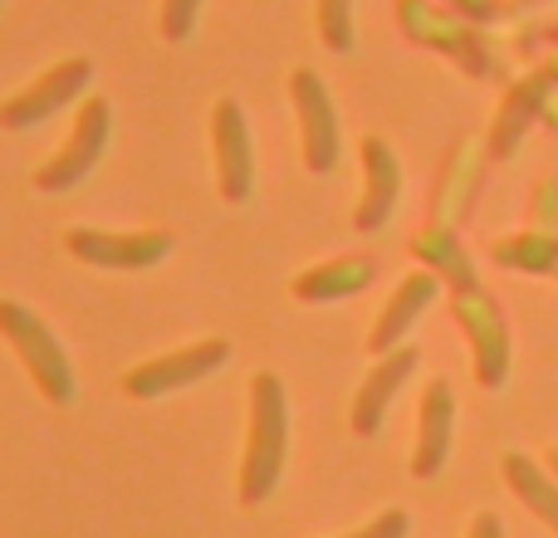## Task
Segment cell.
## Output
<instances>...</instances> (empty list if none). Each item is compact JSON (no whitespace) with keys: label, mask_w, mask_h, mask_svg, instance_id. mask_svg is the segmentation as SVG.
I'll return each instance as SVG.
<instances>
[{"label":"cell","mask_w":558,"mask_h":538,"mask_svg":"<svg viewBox=\"0 0 558 538\" xmlns=\"http://www.w3.org/2000/svg\"><path fill=\"white\" fill-rule=\"evenodd\" d=\"M289 455V396L275 372L251 377V426L241 455V504H265L279 490Z\"/></svg>","instance_id":"6da1fadb"},{"label":"cell","mask_w":558,"mask_h":538,"mask_svg":"<svg viewBox=\"0 0 558 538\" xmlns=\"http://www.w3.org/2000/svg\"><path fill=\"white\" fill-rule=\"evenodd\" d=\"M0 338L10 343V353L25 367L29 387H35L49 406H74V396H78L74 363H69L64 343L54 338V328H49L35 308L20 304V298H0Z\"/></svg>","instance_id":"7a4b0ae2"},{"label":"cell","mask_w":558,"mask_h":538,"mask_svg":"<svg viewBox=\"0 0 558 538\" xmlns=\"http://www.w3.org/2000/svg\"><path fill=\"white\" fill-rule=\"evenodd\" d=\"M397 25H402V35L412 39V45L436 49V54L451 59L461 74L490 78L495 54H490V45H485L481 25L461 20L456 10H446L441 0H397Z\"/></svg>","instance_id":"3957f363"},{"label":"cell","mask_w":558,"mask_h":538,"mask_svg":"<svg viewBox=\"0 0 558 538\" xmlns=\"http://www.w3.org/2000/svg\"><path fill=\"white\" fill-rule=\"evenodd\" d=\"M108 143H113V103L104 94H88L84 103L74 108V123H69V137L59 143V152L49 157L35 172V192L45 196H64L104 162Z\"/></svg>","instance_id":"277c9868"},{"label":"cell","mask_w":558,"mask_h":538,"mask_svg":"<svg viewBox=\"0 0 558 538\" xmlns=\"http://www.w3.org/2000/svg\"><path fill=\"white\" fill-rule=\"evenodd\" d=\"M451 314L461 323L465 343H471V367H475V382L485 392H500L510 382V363H514V347H510V323H505L500 304L485 284L475 289H451Z\"/></svg>","instance_id":"5b68a950"},{"label":"cell","mask_w":558,"mask_h":538,"mask_svg":"<svg viewBox=\"0 0 558 538\" xmlns=\"http://www.w3.org/2000/svg\"><path fill=\"white\" fill-rule=\"evenodd\" d=\"M289 103H294L304 172H314V176L338 172V162H343V123H338V108H333V94H328L324 74L299 64L294 74H289Z\"/></svg>","instance_id":"8992f818"},{"label":"cell","mask_w":558,"mask_h":538,"mask_svg":"<svg viewBox=\"0 0 558 538\" xmlns=\"http://www.w3.org/2000/svg\"><path fill=\"white\" fill-rule=\"evenodd\" d=\"M88 78H94V59L88 54H64L49 69H39L25 88L0 103V127L5 133H29V127L49 123L54 113H64L69 103H84L88 98Z\"/></svg>","instance_id":"52a82bcc"},{"label":"cell","mask_w":558,"mask_h":538,"mask_svg":"<svg viewBox=\"0 0 558 538\" xmlns=\"http://www.w3.org/2000/svg\"><path fill=\"white\" fill-rule=\"evenodd\" d=\"M231 363V343L226 338H196L186 347H172L162 357H147V363L128 367L123 372V392L133 402H162V396L182 392V387H196L206 377H216Z\"/></svg>","instance_id":"ba28073f"},{"label":"cell","mask_w":558,"mask_h":538,"mask_svg":"<svg viewBox=\"0 0 558 538\" xmlns=\"http://www.w3.org/2000/svg\"><path fill=\"white\" fill-rule=\"evenodd\" d=\"M64 250L88 269H113V274H137L157 269L177 250L167 231H104V225H69Z\"/></svg>","instance_id":"9c48e42d"},{"label":"cell","mask_w":558,"mask_h":538,"mask_svg":"<svg viewBox=\"0 0 558 538\" xmlns=\"http://www.w3.org/2000/svg\"><path fill=\"white\" fill-rule=\"evenodd\" d=\"M211 167H216V196L226 206H245L255 192V143L245 108L235 98L211 103Z\"/></svg>","instance_id":"30bf717a"},{"label":"cell","mask_w":558,"mask_h":538,"mask_svg":"<svg viewBox=\"0 0 558 538\" xmlns=\"http://www.w3.org/2000/svg\"><path fill=\"white\" fill-rule=\"evenodd\" d=\"M357 157H363V192H357V206H353V231L377 235L387 231V221L397 216V201H402V162H397L392 143L377 133L363 137Z\"/></svg>","instance_id":"8fae6325"},{"label":"cell","mask_w":558,"mask_h":538,"mask_svg":"<svg viewBox=\"0 0 558 538\" xmlns=\"http://www.w3.org/2000/svg\"><path fill=\"white\" fill-rule=\"evenodd\" d=\"M416 367H422V347H392V353H383L373 367H367L363 387H357L353 396V416H348V426H353V436H363V441H373L377 431H383L387 412H392L397 392H402L407 382L416 377Z\"/></svg>","instance_id":"7c38bea8"},{"label":"cell","mask_w":558,"mask_h":538,"mask_svg":"<svg viewBox=\"0 0 558 538\" xmlns=\"http://www.w3.org/2000/svg\"><path fill=\"white\" fill-rule=\"evenodd\" d=\"M456 445V392L446 377H432L422 387V406H416V445H412V475L416 480H436L451 461Z\"/></svg>","instance_id":"4fadbf2b"},{"label":"cell","mask_w":558,"mask_h":538,"mask_svg":"<svg viewBox=\"0 0 558 538\" xmlns=\"http://www.w3.org/2000/svg\"><path fill=\"white\" fill-rule=\"evenodd\" d=\"M436 294H441V274L412 269V274L392 289V298H387L383 314L373 318V328H367V353L383 357V353H392V347H402L407 333H412V328L422 323L426 308L436 304Z\"/></svg>","instance_id":"5bb4252c"},{"label":"cell","mask_w":558,"mask_h":538,"mask_svg":"<svg viewBox=\"0 0 558 538\" xmlns=\"http://www.w3.org/2000/svg\"><path fill=\"white\" fill-rule=\"evenodd\" d=\"M377 279V260L373 255H338V260H318L304 274L289 279V294L299 304H338V298H357L367 294Z\"/></svg>","instance_id":"9a60e30c"},{"label":"cell","mask_w":558,"mask_h":538,"mask_svg":"<svg viewBox=\"0 0 558 538\" xmlns=\"http://www.w3.org/2000/svg\"><path fill=\"white\" fill-rule=\"evenodd\" d=\"M544 94H549V74H530V78H520V84L505 94V103H500V113H495V123H490V137H485V147H490V157H514V147L524 143V133H530V123H534V113L544 108Z\"/></svg>","instance_id":"2e32d148"},{"label":"cell","mask_w":558,"mask_h":538,"mask_svg":"<svg viewBox=\"0 0 558 538\" xmlns=\"http://www.w3.org/2000/svg\"><path fill=\"white\" fill-rule=\"evenodd\" d=\"M412 260L422 269H432V274H441V284L451 289H475L481 284V274H475L471 255L461 250V241H456L451 225H426V231L412 235Z\"/></svg>","instance_id":"e0dca14e"},{"label":"cell","mask_w":558,"mask_h":538,"mask_svg":"<svg viewBox=\"0 0 558 538\" xmlns=\"http://www.w3.org/2000/svg\"><path fill=\"white\" fill-rule=\"evenodd\" d=\"M505 480H510V490L520 494L524 510L539 514V519L558 534V480H554V475L544 470L539 461H530V455L510 451V455H505Z\"/></svg>","instance_id":"ac0fdd59"},{"label":"cell","mask_w":558,"mask_h":538,"mask_svg":"<svg viewBox=\"0 0 558 538\" xmlns=\"http://www.w3.org/2000/svg\"><path fill=\"white\" fill-rule=\"evenodd\" d=\"M490 260L500 269H514V274L558 279V235H544V231L505 235V241L490 245Z\"/></svg>","instance_id":"d6986e66"},{"label":"cell","mask_w":558,"mask_h":538,"mask_svg":"<svg viewBox=\"0 0 558 538\" xmlns=\"http://www.w3.org/2000/svg\"><path fill=\"white\" fill-rule=\"evenodd\" d=\"M481 182V162H475V143H461L456 157L446 162V176H441V192H436V225H451L465 216L471 206V192Z\"/></svg>","instance_id":"ffe728a7"},{"label":"cell","mask_w":558,"mask_h":538,"mask_svg":"<svg viewBox=\"0 0 558 538\" xmlns=\"http://www.w3.org/2000/svg\"><path fill=\"white\" fill-rule=\"evenodd\" d=\"M357 0H314V29L328 54H353L357 49Z\"/></svg>","instance_id":"44dd1931"},{"label":"cell","mask_w":558,"mask_h":538,"mask_svg":"<svg viewBox=\"0 0 558 538\" xmlns=\"http://www.w3.org/2000/svg\"><path fill=\"white\" fill-rule=\"evenodd\" d=\"M202 5L206 0H162L157 5V29H162L167 45H186L202 25Z\"/></svg>","instance_id":"7402d4cb"},{"label":"cell","mask_w":558,"mask_h":538,"mask_svg":"<svg viewBox=\"0 0 558 538\" xmlns=\"http://www.w3.org/2000/svg\"><path fill=\"white\" fill-rule=\"evenodd\" d=\"M412 534V514L407 510H383L373 524H363V529L343 534V538H407Z\"/></svg>","instance_id":"603a6c76"},{"label":"cell","mask_w":558,"mask_h":538,"mask_svg":"<svg viewBox=\"0 0 558 538\" xmlns=\"http://www.w3.org/2000/svg\"><path fill=\"white\" fill-rule=\"evenodd\" d=\"M534 231L558 235V182L539 186V201H534Z\"/></svg>","instance_id":"cb8c5ba5"},{"label":"cell","mask_w":558,"mask_h":538,"mask_svg":"<svg viewBox=\"0 0 558 538\" xmlns=\"http://www.w3.org/2000/svg\"><path fill=\"white\" fill-rule=\"evenodd\" d=\"M441 5L456 10L461 20H471V25H490L500 15V0H441Z\"/></svg>","instance_id":"d4e9b609"},{"label":"cell","mask_w":558,"mask_h":538,"mask_svg":"<svg viewBox=\"0 0 558 538\" xmlns=\"http://www.w3.org/2000/svg\"><path fill=\"white\" fill-rule=\"evenodd\" d=\"M465 538H505V524H500V514H490V510H481L471 519V534Z\"/></svg>","instance_id":"484cf974"},{"label":"cell","mask_w":558,"mask_h":538,"mask_svg":"<svg viewBox=\"0 0 558 538\" xmlns=\"http://www.w3.org/2000/svg\"><path fill=\"white\" fill-rule=\"evenodd\" d=\"M549 465H554V475H558V445H554V451H549Z\"/></svg>","instance_id":"4316f807"}]
</instances>
